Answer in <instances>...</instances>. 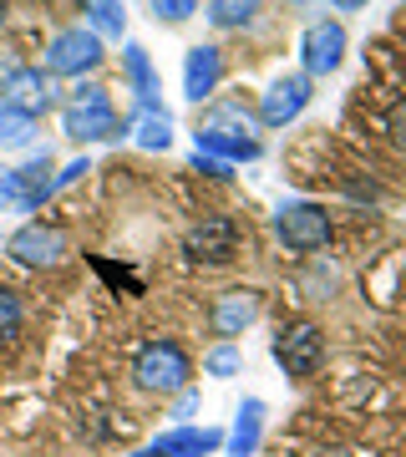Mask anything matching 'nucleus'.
I'll list each match as a JSON object with an SVG mask.
<instances>
[{
  "instance_id": "23",
  "label": "nucleus",
  "mask_w": 406,
  "mask_h": 457,
  "mask_svg": "<svg viewBox=\"0 0 406 457\" xmlns=\"http://www.w3.org/2000/svg\"><path fill=\"white\" fill-rule=\"evenodd\" d=\"M21 326H26V305H21L16 290H5V285H0V341H16Z\"/></svg>"
},
{
  "instance_id": "25",
  "label": "nucleus",
  "mask_w": 406,
  "mask_h": 457,
  "mask_svg": "<svg viewBox=\"0 0 406 457\" xmlns=\"http://www.w3.org/2000/svg\"><path fill=\"white\" fill-rule=\"evenodd\" d=\"M194 168L198 173H209V179H228V163L224 158H213V153H203V147H194Z\"/></svg>"
},
{
  "instance_id": "9",
  "label": "nucleus",
  "mask_w": 406,
  "mask_h": 457,
  "mask_svg": "<svg viewBox=\"0 0 406 457\" xmlns=\"http://www.w3.org/2000/svg\"><path fill=\"white\" fill-rule=\"evenodd\" d=\"M305 107H310V77H305V71H294V77H275V82L264 87V97H260V122L285 128V122H294Z\"/></svg>"
},
{
  "instance_id": "18",
  "label": "nucleus",
  "mask_w": 406,
  "mask_h": 457,
  "mask_svg": "<svg viewBox=\"0 0 406 457\" xmlns=\"http://www.w3.org/2000/svg\"><path fill=\"white\" fill-rule=\"evenodd\" d=\"M260 11L264 0H209V21L219 31H244V26H254Z\"/></svg>"
},
{
  "instance_id": "26",
  "label": "nucleus",
  "mask_w": 406,
  "mask_h": 457,
  "mask_svg": "<svg viewBox=\"0 0 406 457\" xmlns=\"http://www.w3.org/2000/svg\"><path fill=\"white\" fill-rule=\"evenodd\" d=\"M81 173H92V163H87V158H77V163H66L62 173H56V179H51V194H56V188H71V183H77Z\"/></svg>"
},
{
  "instance_id": "2",
  "label": "nucleus",
  "mask_w": 406,
  "mask_h": 457,
  "mask_svg": "<svg viewBox=\"0 0 406 457\" xmlns=\"http://www.w3.org/2000/svg\"><path fill=\"white\" fill-rule=\"evenodd\" d=\"M275 234L294 254H315V249L330 245V213L320 204H310V198H285L275 209Z\"/></svg>"
},
{
  "instance_id": "3",
  "label": "nucleus",
  "mask_w": 406,
  "mask_h": 457,
  "mask_svg": "<svg viewBox=\"0 0 406 457\" xmlns=\"http://www.w3.org/2000/svg\"><path fill=\"white\" fill-rule=\"evenodd\" d=\"M66 137H77V143L122 137V122H117V112H112L107 87H97V82L77 87V102H71V112H66Z\"/></svg>"
},
{
  "instance_id": "12",
  "label": "nucleus",
  "mask_w": 406,
  "mask_h": 457,
  "mask_svg": "<svg viewBox=\"0 0 406 457\" xmlns=\"http://www.w3.org/2000/svg\"><path fill=\"white\" fill-rule=\"evenodd\" d=\"M219 82H224V51L219 46H194L188 56H183V97L188 102H209L213 92H219Z\"/></svg>"
},
{
  "instance_id": "13",
  "label": "nucleus",
  "mask_w": 406,
  "mask_h": 457,
  "mask_svg": "<svg viewBox=\"0 0 406 457\" xmlns=\"http://www.w3.org/2000/svg\"><path fill=\"white\" fill-rule=\"evenodd\" d=\"M224 447V432H213V427H173V432H162L147 453L153 457H209Z\"/></svg>"
},
{
  "instance_id": "10",
  "label": "nucleus",
  "mask_w": 406,
  "mask_h": 457,
  "mask_svg": "<svg viewBox=\"0 0 406 457\" xmlns=\"http://www.w3.org/2000/svg\"><path fill=\"white\" fill-rule=\"evenodd\" d=\"M194 137H198V147H203V153L224 158V163H254V158L264 153L254 132H249V128H228V122H203Z\"/></svg>"
},
{
  "instance_id": "15",
  "label": "nucleus",
  "mask_w": 406,
  "mask_h": 457,
  "mask_svg": "<svg viewBox=\"0 0 406 457\" xmlns=\"http://www.w3.org/2000/svg\"><path fill=\"white\" fill-rule=\"evenodd\" d=\"M260 437H264V402L260 396H244L239 417H234V427H228V437H224V453L228 457H254L260 453Z\"/></svg>"
},
{
  "instance_id": "6",
  "label": "nucleus",
  "mask_w": 406,
  "mask_h": 457,
  "mask_svg": "<svg viewBox=\"0 0 406 457\" xmlns=\"http://www.w3.org/2000/svg\"><path fill=\"white\" fill-rule=\"evenodd\" d=\"M183 254H188L194 264H228L234 254H239V219H228V213H209L203 224L188 228Z\"/></svg>"
},
{
  "instance_id": "11",
  "label": "nucleus",
  "mask_w": 406,
  "mask_h": 457,
  "mask_svg": "<svg viewBox=\"0 0 406 457\" xmlns=\"http://www.w3.org/2000/svg\"><path fill=\"white\" fill-rule=\"evenodd\" d=\"M260 290H228L213 300V311H209V326L219 341H234V336H244V330L260 320Z\"/></svg>"
},
{
  "instance_id": "4",
  "label": "nucleus",
  "mask_w": 406,
  "mask_h": 457,
  "mask_svg": "<svg viewBox=\"0 0 406 457\" xmlns=\"http://www.w3.org/2000/svg\"><path fill=\"white\" fill-rule=\"evenodd\" d=\"M275 361L285 366V376H294V381H305V376L320 371V361H325V336L320 326H310V320H294V326H279L275 336Z\"/></svg>"
},
{
  "instance_id": "24",
  "label": "nucleus",
  "mask_w": 406,
  "mask_h": 457,
  "mask_svg": "<svg viewBox=\"0 0 406 457\" xmlns=\"http://www.w3.org/2000/svg\"><path fill=\"white\" fill-rule=\"evenodd\" d=\"M147 5H153V16H158V21H168V26H183V21L194 16L198 5H203V0H147Z\"/></svg>"
},
{
  "instance_id": "29",
  "label": "nucleus",
  "mask_w": 406,
  "mask_h": 457,
  "mask_svg": "<svg viewBox=\"0 0 406 457\" xmlns=\"http://www.w3.org/2000/svg\"><path fill=\"white\" fill-rule=\"evenodd\" d=\"M310 457H351L345 447H320V453H310Z\"/></svg>"
},
{
  "instance_id": "27",
  "label": "nucleus",
  "mask_w": 406,
  "mask_h": 457,
  "mask_svg": "<svg viewBox=\"0 0 406 457\" xmlns=\"http://www.w3.org/2000/svg\"><path fill=\"white\" fill-rule=\"evenodd\" d=\"M386 132H391V143H396V147H406V102H396V107H391Z\"/></svg>"
},
{
  "instance_id": "5",
  "label": "nucleus",
  "mask_w": 406,
  "mask_h": 457,
  "mask_svg": "<svg viewBox=\"0 0 406 457\" xmlns=\"http://www.w3.org/2000/svg\"><path fill=\"white\" fill-rule=\"evenodd\" d=\"M102 62V36L92 26H66V31L51 36L46 46V71L51 77H81Z\"/></svg>"
},
{
  "instance_id": "19",
  "label": "nucleus",
  "mask_w": 406,
  "mask_h": 457,
  "mask_svg": "<svg viewBox=\"0 0 406 457\" xmlns=\"http://www.w3.org/2000/svg\"><path fill=\"white\" fill-rule=\"evenodd\" d=\"M36 137V112L16 107V102H0V147H26Z\"/></svg>"
},
{
  "instance_id": "20",
  "label": "nucleus",
  "mask_w": 406,
  "mask_h": 457,
  "mask_svg": "<svg viewBox=\"0 0 406 457\" xmlns=\"http://www.w3.org/2000/svg\"><path fill=\"white\" fill-rule=\"evenodd\" d=\"M173 143V117L162 112H143L137 117V147H147V153H162V147Z\"/></svg>"
},
{
  "instance_id": "30",
  "label": "nucleus",
  "mask_w": 406,
  "mask_h": 457,
  "mask_svg": "<svg viewBox=\"0 0 406 457\" xmlns=\"http://www.w3.org/2000/svg\"><path fill=\"white\" fill-rule=\"evenodd\" d=\"M336 5H341V11H360V5H366V0H336Z\"/></svg>"
},
{
  "instance_id": "14",
  "label": "nucleus",
  "mask_w": 406,
  "mask_h": 457,
  "mask_svg": "<svg viewBox=\"0 0 406 457\" xmlns=\"http://www.w3.org/2000/svg\"><path fill=\"white\" fill-rule=\"evenodd\" d=\"M0 92H5L0 102H16L26 112H46V102H51V82L41 71H31V66H5L0 71Z\"/></svg>"
},
{
  "instance_id": "28",
  "label": "nucleus",
  "mask_w": 406,
  "mask_h": 457,
  "mask_svg": "<svg viewBox=\"0 0 406 457\" xmlns=\"http://www.w3.org/2000/svg\"><path fill=\"white\" fill-rule=\"evenodd\" d=\"M194 411H198V392H188V386H183V396H178V407H173V417L183 422V417H194Z\"/></svg>"
},
{
  "instance_id": "7",
  "label": "nucleus",
  "mask_w": 406,
  "mask_h": 457,
  "mask_svg": "<svg viewBox=\"0 0 406 457\" xmlns=\"http://www.w3.org/2000/svg\"><path fill=\"white\" fill-rule=\"evenodd\" d=\"M5 254L16 264H26V270H51V264H62V254H66V234L56 224H21L16 234H11Z\"/></svg>"
},
{
  "instance_id": "1",
  "label": "nucleus",
  "mask_w": 406,
  "mask_h": 457,
  "mask_svg": "<svg viewBox=\"0 0 406 457\" xmlns=\"http://www.w3.org/2000/svg\"><path fill=\"white\" fill-rule=\"evenodd\" d=\"M188 376H194V361L178 341H147L132 361V381L143 392H183Z\"/></svg>"
},
{
  "instance_id": "22",
  "label": "nucleus",
  "mask_w": 406,
  "mask_h": 457,
  "mask_svg": "<svg viewBox=\"0 0 406 457\" xmlns=\"http://www.w3.org/2000/svg\"><path fill=\"white\" fill-rule=\"evenodd\" d=\"M244 371V356L234 351V341H219L203 356V376H213V381H228V376H239Z\"/></svg>"
},
{
  "instance_id": "16",
  "label": "nucleus",
  "mask_w": 406,
  "mask_h": 457,
  "mask_svg": "<svg viewBox=\"0 0 406 457\" xmlns=\"http://www.w3.org/2000/svg\"><path fill=\"white\" fill-rule=\"evenodd\" d=\"M11 173H16V209H36L41 198H51V179H46L51 173V153L46 147H41L26 168H11Z\"/></svg>"
},
{
  "instance_id": "17",
  "label": "nucleus",
  "mask_w": 406,
  "mask_h": 457,
  "mask_svg": "<svg viewBox=\"0 0 406 457\" xmlns=\"http://www.w3.org/2000/svg\"><path fill=\"white\" fill-rule=\"evenodd\" d=\"M122 66H128L132 92L143 97V112H158V71H153V62H147V51L137 46V41L122 46Z\"/></svg>"
},
{
  "instance_id": "21",
  "label": "nucleus",
  "mask_w": 406,
  "mask_h": 457,
  "mask_svg": "<svg viewBox=\"0 0 406 457\" xmlns=\"http://www.w3.org/2000/svg\"><path fill=\"white\" fill-rule=\"evenodd\" d=\"M92 31L122 36L128 31V5H122V0H92Z\"/></svg>"
},
{
  "instance_id": "8",
  "label": "nucleus",
  "mask_w": 406,
  "mask_h": 457,
  "mask_svg": "<svg viewBox=\"0 0 406 457\" xmlns=\"http://www.w3.org/2000/svg\"><path fill=\"white\" fill-rule=\"evenodd\" d=\"M300 56H305V77H330L345 62V26L341 21H310L300 36Z\"/></svg>"
},
{
  "instance_id": "31",
  "label": "nucleus",
  "mask_w": 406,
  "mask_h": 457,
  "mask_svg": "<svg viewBox=\"0 0 406 457\" xmlns=\"http://www.w3.org/2000/svg\"><path fill=\"white\" fill-rule=\"evenodd\" d=\"M0 21H5V0H0Z\"/></svg>"
}]
</instances>
